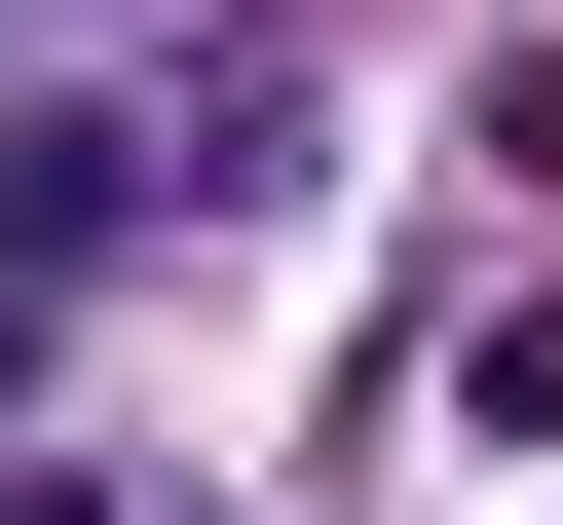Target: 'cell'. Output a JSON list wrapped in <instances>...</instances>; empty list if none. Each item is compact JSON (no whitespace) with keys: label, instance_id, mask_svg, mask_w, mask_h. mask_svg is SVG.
Returning <instances> with one entry per match:
<instances>
[{"label":"cell","instance_id":"cell-1","mask_svg":"<svg viewBox=\"0 0 563 525\" xmlns=\"http://www.w3.org/2000/svg\"><path fill=\"white\" fill-rule=\"evenodd\" d=\"M113 225H151V150H113V113H38V150H0V301H76Z\"/></svg>","mask_w":563,"mask_h":525},{"label":"cell","instance_id":"cell-2","mask_svg":"<svg viewBox=\"0 0 563 525\" xmlns=\"http://www.w3.org/2000/svg\"><path fill=\"white\" fill-rule=\"evenodd\" d=\"M0 525H151V488H113V450H38V488H0Z\"/></svg>","mask_w":563,"mask_h":525}]
</instances>
